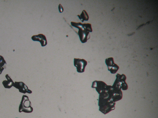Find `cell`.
Wrapping results in <instances>:
<instances>
[{
  "instance_id": "1",
  "label": "cell",
  "mask_w": 158,
  "mask_h": 118,
  "mask_svg": "<svg viewBox=\"0 0 158 118\" xmlns=\"http://www.w3.org/2000/svg\"><path fill=\"white\" fill-rule=\"evenodd\" d=\"M115 102H113L112 97L106 90L102 92L99 97L98 106L99 111L105 115L115 109Z\"/></svg>"
},
{
  "instance_id": "2",
  "label": "cell",
  "mask_w": 158,
  "mask_h": 118,
  "mask_svg": "<svg viewBox=\"0 0 158 118\" xmlns=\"http://www.w3.org/2000/svg\"><path fill=\"white\" fill-rule=\"evenodd\" d=\"M71 25L79 30L78 34L80 40L82 43L87 42L90 38V32H92L91 25L90 23L82 24L81 23H76L72 22Z\"/></svg>"
},
{
  "instance_id": "3",
  "label": "cell",
  "mask_w": 158,
  "mask_h": 118,
  "mask_svg": "<svg viewBox=\"0 0 158 118\" xmlns=\"http://www.w3.org/2000/svg\"><path fill=\"white\" fill-rule=\"evenodd\" d=\"M116 77V80L112 87L118 90H121L122 89L123 91L127 90L128 86L125 82L127 78L125 75L123 74L120 75V74L117 73Z\"/></svg>"
},
{
  "instance_id": "4",
  "label": "cell",
  "mask_w": 158,
  "mask_h": 118,
  "mask_svg": "<svg viewBox=\"0 0 158 118\" xmlns=\"http://www.w3.org/2000/svg\"><path fill=\"white\" fill-rule=\"evenodd\" d=\"M33 111V108L31 107V103L29 100L28 97L23 95L19 106V112L29 113L32 112Z\"/></svg>"
},
{
  "instance_id": "5",
  "label": "cell",
  "mask_w": 158,
  "mask_h": 118,
  "mask_svg": "<svg viewBox=\"0 0 158 118\" xmlns=\"http://www.w3.org/2000/svg\"><path fill=\"white\" fill-rule=\"evenodd\" d=\"M87 62L84 59L75 58L74 59V65L77 68V71L82 73L85 71Z\"/></svg>"
},
{
  "instance_id": "6",
  "label": "cell",
  "mask_w": 158,
  "mask_h": 118,
  "mask_svg": "<svg viewBox=\"0 0 158 118\" xmlns=\"http://www.w3.org/2000/svg\"><path fill=\"white\" fill-rule=\"evenodd\" d=\"M105 63L108 68V70L112 74L116 73L119 69V67L115 63L114 58L112 57L106 59Z\"/></svg>"
},
{
  "instance_id": "7",
  "label": "cell",
  "mask_w": 158,
  "mask_h": 118,
  "mask_svg": "<svg viewBox=\"0 0 158 118\" xmlns=\"http://www.w3.org/2000/svg\"><path fill=\"white\" fill-rule=\"evenodd\" d=\"M108 85L105 82L102 81H95L92 83V88H96L98 94L105 91Z\"/></svg>"
},
{
  "instance_id": "8",
  "label": "cell",
  "mask_w": 158,
  "mask_h": 118,
  "mask_svg": "<svg viewBox=\"0 0 158 118\" xmlns=\"http://www.w3.org/2000/svg\"><path fill=\"white\" fill-rule=\"evenodd\" d=\"M15 88L19 90L20 92L26 93H28L31 94L32 93V91L28 89V86L23 82H15L13 86Z\"/></svg>"
},
{
  "instance_id": "9",
  "label": "cell",
  "mask_w": 158,
  "mask_h": 118,
  "mask_svg": "<svg viewBox=\"0 0 158 118\" xmlns=\"http://www.w3.org/2000/svg\"><path fill=\"white\" fill-rule=\"evenodd\" d=\"M32 39L33 41L40 42L42 47L45 46L47 45V42L46 36L42 34L33 36L32 37Z\"/></svg>"
},
{
  "instance_id": "10",
  "label": "cell",
  "mask_w": 158,
  "mask_h": 118,
  "mask_svg": "<svg viewBox=\"0 0 158 118\" xmlns=\"http://www.w3.org/2000/svg\"><path fill=\"white\" fill-rule=\"evenodd\" d=\"M6 77L7 80L3 81L2 82L3 85L6 88H11L13 86L15 83L12 79L10 76L8 75H6Z\"/></svg>"
},
{
  "instance_id": "11",
  "label": "cell",
  "mask_w": 158,
  "mask_h": 118,
  "mask_svg": "<svg viewBox=\"0 0 158 118\" xmlns=\"http://www.w3.org/2000/svg\"><path fill=\"white\" fill-rule=\"evenodd\" d=\"M77 16L81 20L82 22H83L84 21H88L89 16L85 10L83 11L80 15H78Z\"/></svg>"
},
{
  "instance_id": "12",
  "label": "cell",
  "mask_w": 158,
  "mask_h": 118,
  "mask_svg": "<svg viewBox=\"0 0 158 118\" xmlns=\"http://www.w3.org/2000/svg\"><path fill=\"white\" fill-rule=\"evenodd\" d=\"M6 64L3 57L0 56V75L1 74L4 68H6Z\"/></svg>"
},
{
  "instance_id": "13",
  "label": "cell",
  "mask_w": 158,
  "mask_h": 118,
  "mask_svg": "<svg viewBox=\"0 0 158 118\" xmlns=\"http://www.w3.org/2000/svg\"><path fill=\"white\" fill-rule=\"evenodd\" d=\"M58 9L60 13H62L63 12L64 9L63 7L60 4H59L58 6Z\"/></svg>"
},
{
  "instance_id": "14",
  "label": "cell",
  "mask_w": 158,
  "mask_h": 118,
  "mask_svg": "<svg viewBox=\"0 0 158 118\" xmlns=\"http://www.w3.org/2000/svg\"></svg>"
}]
</instances>
